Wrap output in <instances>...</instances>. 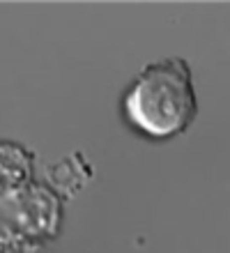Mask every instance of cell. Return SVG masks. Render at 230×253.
<instances>
[{"mask_svg": "<svg viewBox=\"0 0 230 253\" xmlns=\"http://www.w3.org/2000/svg\"><path fill=\"white\" fill-rule=\"evenodd\" d=\"M33 180V154L14 143H0V196L23 189Z\"/></svg>", "mask_w": 230, "mask_h": 253, "instance_id": "obj_2", "label": "cell"}, {"mask_svg": "<svg viewBox=\"0 0 230 253\" xmlns=\"http://www.w3.org/2000/svg\"><path fill=\"white\" fill-rule=\"evenodd\" d=\"M198 115V94L189 60L180 55L145 65L120 94V118L150 143H171L186 133Z\"/></svg>", "mask_w": 230, "mask_h": 253, "instance_id": "obj_1", "label": "cell"}]
</instances>
